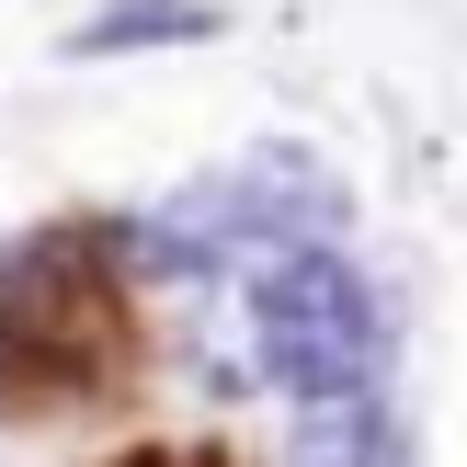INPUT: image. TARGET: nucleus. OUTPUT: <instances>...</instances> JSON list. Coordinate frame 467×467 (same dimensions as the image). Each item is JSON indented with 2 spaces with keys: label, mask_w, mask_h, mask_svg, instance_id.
<instances>
[{
  "label": "nucleus",
  "mask_w": 467,
  "mask_h": 467,
  "mask_svg": "<svg viewBox=\"0 0 467 467\" xmlns=\"http://www.w3.org/2000/svg\"><path fill=\"white\" fill-rule=\"evenodd\" d=\"M137 285L114 274L103 217L35 228L0 251V400L12 410H103L137 388Z\"/></svg>",
  "instance_id": "f257e3e1"
},
{
  "label": "nucleus",
  "mask_w": 467,
  "mask_h": 467,
  "mask_svg": "<svg viewBox=\"0 0 467 467\" xmlns=\"http://www.w3.org/2000/svg\"><path fill=\"white\" fill-rule=\"evenodd\" d=\"M240 263L251 285V365H263L285 400H319V388H365L388 365V308L342 251H308V240H240L217 251Z\"/></svg>",
  "instance_id": "f03ea898"
},
{
  "label": "nucleus",
  "mask_w": 467,
  "mask_h": 467,
  "mask_svg": "<svg viewBox=\"0 0 467 467\" xmlns=\"http://www.w3.org/2000/svg\"><path fill=\"white\" fill-rule=\"evenodd\" d=\"M285 467H400V422H388V388H319L285 422Z\"/></svg>",
  "instance_id": "7ed1b4c3"
},
{
  "label": "nucleus",
  "mask_w": 467,
  "mask_h": 467,
  "mask_svg": "<svg viewBox=\"0 0 467 467\" xmlns=\"http://www.w3.org/2000/svg\"><path fill=\"white\" fill-rule=\"evenodd\" d=\"M205 35H228V12L217 0H103L91 23H68L57 35V57H137V46H205Z\"/></svg>",
  "instance_id": "20e7f679"
},
{
  "label": "nucleus",
  "mask_w": 467,
  "mask_h": 467,
  "mask_svg": "<svg viewBox=\"0 0 467 467\" xmlns=\"http://www.w3.org/2000/svg\"><path fill=\"white\" fill-rule=\"evenodd\" d=\"M103 467H228V445H137V456H103Z\"/></svg>",
  "instance_id": "39448f33"
}]
</instances>
